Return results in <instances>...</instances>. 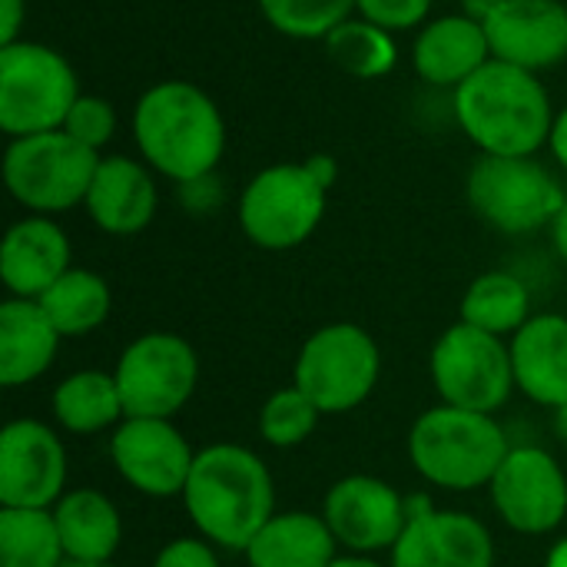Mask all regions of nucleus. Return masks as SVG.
Here are the masks:
<instances>
[{
	"instance_id": "34",
	"label": "nucleus",
	"mask_w": 567,
	"mask_h": 567,
	"mask_svg": "<svg viewBox=\"0 0 567 567\" xmlns=\"http://www.w3.org/2000/svg\"><path fill=\"white\" fill-rule=\"evenodd\" d=\"M153 567H219V558L206 538H176L156 555Z\"/></svg>"
},
{
	"instance_id": "21",
	"label": "nucleus",
	"mask_w": 567,
	"mask_h": 567,
	"mask_svg": "<svg viewBox=\"0 0 567 567\" xmlns=\"http://www.w3.org/2000/svg\"><path fill=\"white\" fill-rule=\"evenodd\" d=\"M515 389L545 409L567 405V319L532 316L512 336Z\"/></svg>"
},
{
	"instance_id": "13",
	"label": "nucleus",
	"mask_w": 567,
	"mask_h": 567,
	"mask_svg": "<svg viewBox=\"0 0 567 567\" xmlns=\"http://www.w3.org/2000/svg\"><path fill=\"white\" fill-rule=\"evenodd\" d=\"M110 455L126 485L150 498L186 492L196 452L169 419H126L110 439Z\"/></svg>"
},
{
	"instance_id": "18",
	"label": "nucleus",
	"mask_w": 567,
	"mask_h": 567,
	"mask_svg": "<svg viewBox=\"0 0 567 567\" xmlns=\"http://www.w3.org/2000/svg\"><path fill=\"white\" fill-rule=\"evenodd\" d=\"M70 266V239L50 216L13 223L0 246V279L13 299H40Z\"/></svg>"
},
{
	"instance_id": "38",
	"label": "nucleus",
	"mask_w": 567,
	"mask_h": 567,
	"mask_svg": "<svg viewBox=\"0 0 567 567\" xmlns=\"http://www.w3.org/2000/svg\"><path fill=\"white\" fill-rule=\"evenodd\" d=\"M551 246H555V252L561 256L567 262V199H565V206L558 209V216L551 219Z\"/></svg>"
},
{
	"instance_id": "22",
	"label": "nucleus",
	"mask_w": 567,
	"mask_h": 567,
	"mask_svg": "<svg viewBox=\"0 0 567 567\" xmlns=\"http://www.w3.org/2000/svg\"><path fill=\"white\" fill-rule=\"evenodd\" d=\"M60 339L37 299H7L0 306V382L17 389L40 379L53 365Z\"/></svg>"
},
{
	"instance_id": "2",
	"label": "nucleus",
	"mask_w": 567,
	"mask_h": 567,
	"mask_svg": "<svg viewBox=\"0 0 567 567\" xmlns=\"http://www.w3.org/2000/svg\"><path fill=\"white\" fill-rule=\"evenodd\" d=\"M140 156L173 183L213 176L226 150V123L209 93L193 83L166 80L150 86L133 113Z\"/></svg>"
},
{
	"instance_id": "14",
	"label": "nucleus",
	"mask_w": 567,
	"mask_h": 567,
	"mask_svg": "<svg viewBox=\"0 0 567 567\" xmlns=\"http://www.w3.org/2000/svg\"><path fill=\"white\" fill-rule=\"evenodd\" d=\"M66 485V452L50 425L17 419L0 435V508H53Z\"/></svg>"
},
{
	"instance_id": "17",
	"label": "nucleus",
	"mask_w": 567,
	"mask_h": 567,
	"mask_svg": "<svg viewBox=\"0 0 567 567\" xmlns=\"http://www.w3.org/2000/svg\"><path fill=\"white\" fill-rule=\"evenodd\" d=\"M485 33L492 60L532 73L567 60V7L558 0H505L485 20Z\"/></svg>"
},
{
	"instance_id": "28",
	"label": "nucleus",
	"mask_w": 567,
	"mask_h": 567,
	"mask_svg": "<svg viewBox=\"0 0 567 567\" xmlns=\"http://www.w3.org/2000/svg\"><path fill=\"white\" fill-rule=\"evenodd\" d=\"M66 561L53 512L0 508V567H60Z\"/></svg>"
},
{
	"instance_id": "32",
	"label": "nucleus",
	"mask_w": 567,
	"mask_h": 567,
	"mask_svg": "<svg viewBox=\"0 0 567 567\" xmlns=\"http://www.w3.org/2000/svg\"><path fill=\"white\" fill-rule=\"evenodd\" d=\"M63 133H70L73 140H80L90 150H103L113 133H116V110L110 100L93 96V93H80V100L73 103V110L66 113Z\"/></svg>"
},
{
	"instance_id": "16",
	"label": "nucleus",
	"mask_w": 567,
	"mask_h": 567,
	"mask_svg": "<svg viewBox=\"0 0 567 567\" xmlns=\"http://www.w3.org/2000/svg\"><path fill=\"white\" fill-rule=\"evenodd\" d=\"M409 525L392 548V567H492L495 542L488 528L465 512H435L412 498Z\"/></svg>"
},
{
	"instance_id": "4",
	"label": "nucleus",
	"mask_w": 567,
	"mask_h": 567,
	"mask_svg": "<svg viewBox=\"0 0 567 567\" xmlns=\"http://www.w3.org/2000/svg\"><path fill=\"white\" fill-rule=\"evenodd\" d=\"M508 452V435L492 415L452 405L429 409L409 432V458L415 472L452 492L492 485Z\"/></svg>"
},
{
	"instance_id": "5",
	"label": "nucleus",
	"mask_w": 567,
	"mask_h": 567,
	"mask_svg": "<svg viewBox=\"0 0 567 567\" xmlns=\"http://www.w3.org/2000/svg\"><path fill=\"white\" fill-rule=\"evenodd\" d=\"M80 100V80L63 53L17 40L0 47V130L10 140L63 130Z\"/></svg>"
},
{
	"instance_id": "39",
	"label": "nucleus",
	"mask_w": 567,
	"mask_h": 567,
	"mask_svg": "<svg viewBox=\"0 0 567 567\" xmlns=\"http://www.w3.org/2000/svg\"><path fill=\"white\" fill-rule=\"evenodd\" d=\"M502 3H505V0H462V13L472 17V20H478V23H485Z\"/></svg>"
},
{
	"instance_id": "37",
	"label": "nucleus",
	"mask_w": 567,
	"mask_h": 567,
	"mask_svg": "<svg viewBox=\"0 0 567 567\" xmlns=\"http://www.w3.org/2000/svg\"><path fill=\"white\" fill-rule=\"evenodd\" d=\"M548 146H551L555 159H558V163H561V166L567 169V103H565V110L555 116V126H551Z\"/></svg>"
},
{
	"instance_id": "9",
	"label": "nucleus",
	"mask_w": 567,
	"mask_h": 567,
	"mask_svg": "<svg viewBox=\"0 0 567 567\" xmlns=\"http://www.w3.org/2000/svg\"><path fill=\"white\" fill-rule=\"evenodd\" d=\"M472 209L498 233L522 236L551 226L565 206L558 179L532 156H482L468 173Z\"/></svg>"
},
{
	"instance_id": "1",
	"label": "nucleus",
	"mask_w": 567,
	"mask_h": 567,
	"mask_svg": "<svg viewBox=\"0 0 567 567\" xmlns=\"http://www.w3.org/2000/svg\"><path fill=\"white\" fill-rule=\"evenodd\" d=\"M183 502L199 535L229 551H246L276 515L272 475L266 462L243 445H209L196 452Z\"/></svg>"
},
{
	"instance_id": "15",
	"label": "nucleus",
	"mask_w": 567,
	"mask_h": 567,
	"mask_svg": "<svg viewBox=\"0 0 567 567\" xmlns=\"http://www.w3.org/2000/svg\"><path fill=\"white\" fill-rule=\"evenodd\" d=\"M322 518L339 545L355 555H372L395 548L409 525V505L389 482L372 475H349L329 488Z\"/></svg>"
},
{
	"instance_id": "31",
	"label": "nucleus",
	"mask_w": 567,
	"mask_h": 567,
	"mask_svg": "<svg viewBox=\"0 0 567 567\" xmlns=\"http://www.w3.org/2000/svg\"><path fill=\"white\" fill-rule=\"evenodd\" d=\"M319 419L322 412L316 409V402L299 385H289L266 399L259 412V435L276 449H296L316 432Z\"/></svg>"
},
{
	"instance_id": "36",
	"label": "nucleus",
	"mask_w": 567,
	"mask_h": 567,
	"mask_svg": "<svg viewBox=\"0 0 567 567\" xmlns=\"http://www.w3.org/2000/svg\"><path fill=\"white\" fill-rule=\"evenodd\" d=\"M306 169H309L326 189H332V183H336V176H339V163H336V156H329V153L309 156V159H306Z\"/></svg>"
},
{
	"instance_id": "6",
	"label": "nucleus",
	"mask_w": 567,
	"mask_h": 567,
	"mask_svg": "<svg viewBox=\"0 0 567 567\" xmlns=\"http://www.w3.org/2000/svg\"><path fill=\"white\" fill-rule=\"evenodd\" d=\"M100 153L63 130L10 140L3 153V183L10 196L37 216H56L86 203Z\"/></svg>"
},
{
	"instance_id": "3",
	"label": "nucleus",
	"mask_w": 567,
	"mask_h": 567,
	"mask_svg": "<svg viewBox=\"0 0 567 567\" xmlns=\"http://www.w3.org/2000/svg\"><path fill=\"white\" fill-rule=\"evenodd\" d=\"M455 120L488 156H535L551 136L555 110L532 70L488 60L455 90Z\"/></svg>"
},
{
	"instance_id": "41",
	"label": "nucleus",
	"mask_w": 567,
	"mask_h": 567,
	"mask_svg": "<svg viewBox=\"0 0 567 567\" xmlns=\"http://www.w3.org/2000/svg\"><path fill=\"white\" fill-rule=\"evenodd\" d=\"M548 567H567V538L561 545H555L551 548V555H548Z\"/></svg>"
},
{
	"instance_id": "20",
	"label": "nucleus",
	"mask_w": 567,
	"mask_h": 567,
	"mask_svg": "<svg viewBox=\"0 0 567 567\" xmlns=\"http://www.w3.org/2000/svg\"><path fill=\"white\" fill-rule=\"evenodd\" d=\"M492 60V43L485 33V23L449 13L439 20H429L412 47L415 73L432 86H452L458 90L472 73H478Z\"/></svg>"
},
{
	"instance_id": "23",
	"label": "nucleus",
	"mask_w": 567,
	"mask_h": 567,
	"mask_svg": "<svg viewBox=\"0 0 567 567\" xmlns=\"http://www.w3.org/2000/svg\"><path fill=\"white\" fill-rule=\"evenodd\" d=\"M336 535L312 512L272 515L243 551L249 567H329L336 561Z\"/></svg>"
},
{
	"instance_id": "12",
	"label": "nucleus",
	"mask_w": 567,
	"mask_h": 567,
	"mask_svg": "<svg viewBox=\"0 0 567 567\" xmlns=\"http://www.w3.org/2000/svg\"><path fill=\"white\" fill-rule=\"evenodd\" d=\"M488 492L502 522L518 535H548L567 518V478L545 449H512Z\"/></svg>"
},
{
	"instance_id": "33",
	"label": "nucleus",
	"mask_w": 567,
	"mask_h": 567,
	"mask_svg": "<svg viewBox=\"0 0 567 567\" xmlns=\"http://www.w3.org/2000/svg\"><path fill=\"white\" fill-rule=\"evenodd\" d=\"M355 10L362 13V20L379 23L395 33V30H412L425 23L432 0H355Z\"/></svg>"
},
{
	"instance_id": "29",
	"label": "nucleus",
	"mask_w": 567,
	"mask_h": 567,
	"mask_svg": "<svg viewBox=\"0 0 567 567\" xmlns=\"http://www.w3.org/2000/svg\"><path fill=\"white\" fill-rule=\"evenodd\" d=\"M326 53L339 70L359 80L389 76L399 63V47L392 40V30L352 17L326 37Z\"/></svg>"
},
{
	"instance_id": "42",
	"label": "nucleus",
	"mask_w": 567,
	"mask_h": 567,
	"mask_svg": "<svg viewBox=\"0 0 567 567\" xmlns=\"http://www.w3.org/2000/svg\"><path fill=\"white\" fill-rule=\"evenodd\" d=\"M555 432H558L561 442H567V405L555 409Z\"/></svg>"
},
{
	"instance_id": "24",
	"label": "nucleus",
	"mask_w": 567,
	"mask_h": 567,
	"mask_svg": "<svg viewBox=\"0 0 567 567\" xmlns=\"http://www.w3.org/2000/svg\"><path fill=\"white\" fill-rule=\"evenodd\" d=\"M53 522L70 561H110L123 542L120 512L96 488L66 492L53 505Z\"/></svg>"
},
{
	"instance_id": "25",
	"label": "nucleus",
	"mask_w": 567,
	"mask_h": 567,
	"mask_svg": "<svg viewBox=\"0 0 567 567\" xmlns=\"http://www.w3.org/2000/svg\"><path fill=\"white\" fill-rule=\"evenodd\" d=\"M53 415L73 435H96L113 429L120 419H126L116 379L96 369L73 372L56 385Z\"/></svg>"
},
{
	"instance_id": "11",
	"label": "nucleus",
	"mask_w": 567,
	"mask_h": 567,
	"mask_svg": "<svg viewBox=\"0 0 567 567\" xmlns=\"http://www.w3.org/2000/svg\"><path fill=\"white\" fill-rule=\"evenodd\" d=\"M113 379L126 419H173L196 392L199 359L186 339L150 332L123 349Z\"/></svg>"
},
{
	"instance_id": "10",
	"label": "nucleus",
	"mask_w": 567,
	"mask_h": 567,
	"mask_svg": "<svg viewBox=\"0 0 567 567\" xmlns=\"http://www.w3.org/2000/svg\"><path fill=\"white\" fill-rule=\"evenodd\" d=\"M429 369L442 402L465 412L495 415L515 389L512 349L505 339L465 322L442 332Z\"/></svg>"
},
{
	"instance_id": "7",
	"label": "nucleus",
	"mask_w": 567,
	"mask_h": 567,
	"mask_svg": "<svg viewBox=\"0 0 567 567\" xmlns=\"http://www.w3.org/2000/svg\"><path fill=\"white\" fill-rule=\"evenodd\" d=\"M379 369L382 355L375 339L355 322H332L306 339L292 385H299L322 415H342L372 395Z\"/></svg>"
},
{
	"instance_id": "35",
	"label": "nucleus",
	"mask_w": 567,
	"mask_h": 567,
	"mask_svg": "<svg viewBox=\"0 0 567 567\" xmlns=\"http://www.w3.org/2000/svg\"><path fill=\"white\" fill-rule=\"evenodd\" d=\"M23 13H27V0H0V47L17 43Z\"/></svg>"
},
{
	"instance_id": "40",
	"label": "nucleus",
	"mask_w": 567,
	"mask_h": 567,
	"mask_svg": "<svg viewBox=\"0 0 567 567\" xmlns=\"http://www.w3.org/2000/svg\"><path fill=\"white\" fill-rule=\"evenodd\" d=\"M329 567H382L375 565L372 558H362V555H352V558H336Z\"/></svg>"
},
{
	"instance_id": "30",
	"label": "nucleus",
	"mask_w": 567,
	"mask_h": 567,
	"mask_svg": "<svg viewBox=\"0 0 567 567\" xmlns=\"http://www.w3.org/2000/svg\"><path fill=\"white\" fill-rule=\"evenodd\" d=\"M266 20L296 40H326L355 10V0H259Z\"/></svg>"
},
{
	"instance_id": "19",
	"label": "nucleus",
	"mask_w": 567,
	"mask_h": 567,
	"mask_svg": "<svg viewBox=\"0 0 567 567\" xmlns=\"http://www.w3.org/2000/svg\"><path fill=\"white\" fill-rule=\"evenodd\" d=\"M156 179L130 156H100L86 193L90 219L110 236H136L156 216Z\"/></svg>"
},
{
	"instance_id": "8",
	"label": "nucleus",
	"mask_w": 567,
	"mask_h": 567,
	"mask_svg": "<svg viewBox=\"0 0 567 567\" xmlns=\"http://www.w3.org/2000/svg\"><path fill=\"white\" fill-rule=\"evenodd\" d=\"M326 193L306 163L266 166L239 196V226L262 249H296L319 229Z\"/></svg>"
},
{
	"instance_id": "26",
	"label": "nucleus",
	"mask_w": 567,
	"mask_h": 567,
	"mask_svg": "<svg viewBox=\"0 0 567 567\" xmlns=\"http://www.w3.org/2000/svg\"><path fill=\"white\" fill-rule=\"evenodd\" d=\"M37 302L63 339H76L106 322L113 296L103 276L90 269H66Z\"/></svg>"
},
{
	"instance_id": "27",
	"label": "nucleus",
	"mask_w": 567,
	"mask_h": 567,
	"mask_svg": "<svg viewBox=\"0 0 567 567\" xmlns=\"http://www.w3.org/2000/svg\"><path fill=\"white\" fill-rule=\"evenodd\" d=\"M528 319H532L528 286L502 269L478 276L462 299V322L492 332L498 339L515 336Z\"/></svg>"
},
{
	"instance_id": "43",
	"label": "nucleus",
	"mask_w": 567,
	"mask_h": 567,
	"mask_svg": "<svg viewBox=\"0 0 567 567\" xmlns=\"http://www.w3.org/2000/svg\"><path fill=\"white\" fill-rule=\"evenodd\" d=\"M60 567H116V565H110V561H70V558H66Z\"/></svg>"
}]
</instances>
